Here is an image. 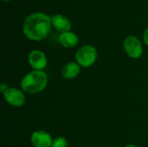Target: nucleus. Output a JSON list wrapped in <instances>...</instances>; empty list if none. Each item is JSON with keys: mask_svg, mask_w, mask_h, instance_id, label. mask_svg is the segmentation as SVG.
Segmentation results:
<instances>
[{"mask_svg": "<svg viewBox=\"0 0 148 147\" xmlns=\"http://www.w3.org/2000/svg\"><path fill=\"white\" fill-rule=\"evenodd\" d=\"M28 61L31 68L36 70H42L47 66V57L45 54L40 50H33L28 56Z\"/></svg>", "mask_w": 148, "mask_h": 147, "instance_id": "6", "label": "nucleus"}, {"mask_svg": "<svg viewBox=\"0 0 148 147\" xmlns=\"http://www.w3.org/2000/svg\"><path fill=\"white\" fill-rule=\"evenodd\" d=\"M59 42L65 48H73L78 44L79 38L76 34L70 31H67L60 35Z\"/></svg>", "mask_w": 148, "mask_h": 147, "instance_id": "10", "label": "nucleus"}, {"mask_svg": "<svg viewBox=\"0 0 148 147\" xmlns=\"http://www.w3.org/2000/svg\"><path fill=\"white\" fill-rule=\"evenodd\" d=\"M3 1H10V0H3Z\"/></svg>", "mask_w": 148, "mask_h": 147, "instance_id": "15", "label": "nucleus"}, {"mask_svg": "<svg viewBox=\"0 0 148 147\" xmlns=\"http://www.w3.org/2000/svg\"><path fill=\"white\" fill-rule=\"evenodd\" d=\"M52 24L51 17L41 12H36L26 17L23 31L26 37L33 41H41L47 37Z\"/></svg>", "mask_w": 148, "mask_h": 147, "instance_id": "1", "label": "nucleus"}, {"mask_svg": "<svg viewBox=\"0 0 148 147\" xmlns=\"http://www.w3.org/2000/svg\"><path fill=\"white\" fill-rule=\"evenodd\" d=\"M31 143L35 147H51L52 138L44 131H36L31 135Z\"/></svg>", "mask_w": 148, "mask_h": 147, "instance_id": "7", "label": "nucleus"}, {"mask_svg": "<svg viewBox=\"0 0 148 147\" xmlns=\"http://www.w3.org/2000/svg\"><path fill=\"white\" fill-rule=\"evenodd\" d=\"M51 147H68V142L63 137H58L53 140Z\"/></svg>", "mask_w": 148, "mask_h": 147, "instance_id": "11", "label": "nucleus"}, {"mask_svg": "<svg viewBox=\"0 0 148 147\" xmlns=\"http://www.w3.org/2000/svg\"><path fill=\"white\" fill-rule=\"evenodd\" d=\"M143 40H144V42L148 46V27L146 29V30H145V32H144Z\"/></svg>", "mask_w": 148, "mask_h": 147, "instance_id": "12", "label": "nucleus"}, {"mask_svg": "<svg viewBox=\"0 0 148 147\" xmlns=\"http://www.w3.org/2000/svg\"><path fill=\"white\" fill-rule=\"evenodd\" d=\"M75 59L80 66L83 68H88L96 61L97 50L92 45H84L77 50L75 54Z\"/></svg>", "mask_w": 148, "mask_h": 147, "instance_id": "3", "label": "nucleus"}, {"mask_svg": "<svg viewBox=\"0 0 148 147\" xmlns=\"http://www.w3.org/2000/svg\"><path fill=\"white\" fill-rule=\"evenodd\" d=\"M3 94L4 100L12 107H22L25 102V96L19 89L10 88Z\"/></svg>", "mask_w": 148, "mask_h": 147, "instance_id": "5", "label": "nucleus"}, {"mask_svg": "<svg viewBox=\"0 0 148 147\" xmlns=\"http://www.w3.org/2000/svg\"><path fill=\"white\" fill-rule=\"evenodd\" d=\"M7 89H8L7 86H6L4 83H2V84H1V91H2L3 93H4Z\"/></svg>", "mask_w": 148, "mask_h": 147, "instance_id": "13", "label": "nucleus"}, {"mask_svg": "<svg viewBox=\"0 0 148 147\" xmlns=\"http://www.w3.org/2000/svg\"><path fill=\"white\" fill-rule=\"evenodd\" d=\"M51 20H52V25L54 26V28L62 33L69 31L71 29V23L65 16L59 15V14L54 15L51 17Z\"/></svg>", "mask_w": 148, "mask_h": 147, "instance_id": "8", "label": "nucleus"}, {"mask_svg": "<svg viewBox=\"0 0 148 147\" xmlns=\"http://www.w3.org/2000/svg\"><path fill=\"white\" fill-rule=\"evenodd\" d=\"M126 147H137L136 146H134V145H128V146H127Z\"/></svg>", "mask_w": 148, "mask_h": 147, "instance_id": "14", "label": "nucleus"}, {"mask_svg": "<svg viewBox=\"0 0 148 147\" xmlns=\"http://www.w3.org/2000/svg\"><path fill=\"white\" fill-rule=\"evenodd\" d=\"M81 71L80 65L76 62H71L66 63L62 68V75L65 79L70 80L75 78Z\"/></svg>", "mask_w": 148, "mask_h": 147, "instance_id": "9", "label": "nucleus"}, {"mask_svg": "<svg viewBox=\"0 0 148 147\" xmlns=\"http://www.w3.org/2000/svg\"><path fill=\"white\" fill-rule=\"evenodd\" d=\"M123 46L127 55L131 58H134V59L139 58L141 56L143 53V48H142L141 42L137 37L134 36H127L124 41Z\"/></svg>", "mask_w": 148, "mask_h": 147, "instance_id": "4", "label": "nucleus"}, {"mask_svg": "<svg viewBox=\"0 0 148 147\" xmlns=\"http://www.w3.org/2000/svg\"><path fill=\"white\" fill-rule=\"evenodd\" d=\"M48 77L42 70H34L27 74L21 81L22 89L28 94L42 92L47 86Z\"/></svg>", "mask_w": 148, "mask_h": 147, "instance_id": "2", "label": "nucleus"}]
</instances>
